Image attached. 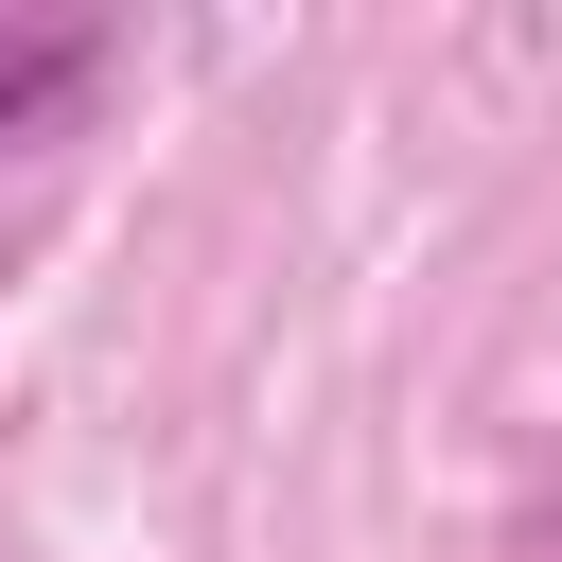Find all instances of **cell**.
Returning <instances> with one entry per match:
<instances>
[{
  "mask_svg": "<svg viewBox=\"0 0 562 562\" xmlns=\"http://www.w3.org/2000/svg\"><path fill=\"white\" fill-rule=\"evenodd\" d=\"M88 88H105V18H18L0 0V158H35Z\"/></svg>",
  "mask_w": 562,
  "mask_h": 562,
  "instance_id": "1",
  "label": "cell"
}]
</instances>
